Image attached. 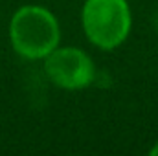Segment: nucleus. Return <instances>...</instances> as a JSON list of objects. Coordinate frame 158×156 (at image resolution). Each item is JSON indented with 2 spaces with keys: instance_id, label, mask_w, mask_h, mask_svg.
<instances>
[{
  "instance_id": "obj_1",
  "label": "nucleus",
  "mask_w": 158,
  "mask_h": 156,
  "mask_svg": "<svg viewBox=\"0 0 158 156\" xmlns=\"http://www.w3.org/2000/svg\"><path fill=\"white\" fill-rule=\"evenodd\" d=\"M9 39L20 57L30 61L44 59L59 46V22L42 6H22L9 22Z\"/></svg>"
},
{
  "instance_id": "obj_2",
  "label": "nucleus",
  "mask_w": 158,
  "mask_h": 156,
  "mask_svg": "<svg viewBox=\"0 0 158 156\" xmlns=\"http://www.w3.org/2000/svg\"><path fill=\"white\" fill-rule=\"evenodd\" d=\"M86 39L101 50H114L131 33L132 17L127 0H86L81 11Z\"/></svg>"
},
{
  "instance_id": "obj_3",
  "label": "nucleus",
  "mask_w": 158,
  "mask_h": 156,
  "mask_svg": "<svg viewBox=\"0 0 158 156\" xmlns=\"http://www.w3.org/2000/svg\"><path fill=\"white\" fill-rule=\"evenodd\" d=\"M44 72L50 81L64 90L86 88L96 76L92 59L81 48H55L44 57Z\"/></svg>"
},
{
  "instance_id": "obj_4",
  "label": "nucleus",
  "mask_w": 158,
  "mask_h": 156,
  "mask_svg": "<svg viewBox=\"0 0 158 156\" xmlns=\"http://www.w3.org/2000/svg\"><path fill=\"white\" fill-rule=\"evenodd\" d=\"M151 154H153V156H158V142L155 143V147L151 149Z\"/></svg>"
},
{
  "instance_id": "obj_5",
  "label": "nucleus",
  "mask_w": 158,
  "mask_h": 156,
  "mask_svg": "<svg viewBox=\"0 0 158 156\" xmlns=\"http://www.w3.org/2000/svg\"><path fill=\"white\" fill-rule=\"evenodd\" d=\"M153 24H155V28H156V31H158V13L155 15V18H153Z\"/></svg>"
}]
</instances>
